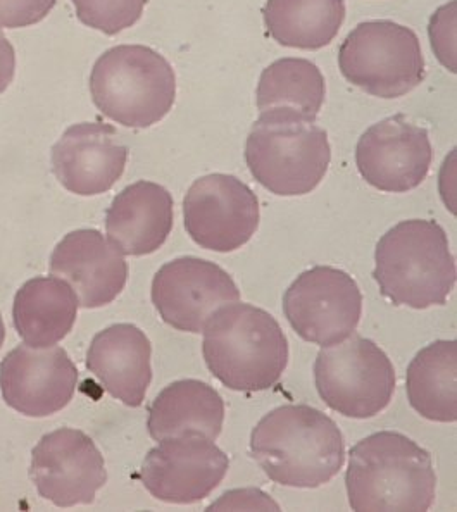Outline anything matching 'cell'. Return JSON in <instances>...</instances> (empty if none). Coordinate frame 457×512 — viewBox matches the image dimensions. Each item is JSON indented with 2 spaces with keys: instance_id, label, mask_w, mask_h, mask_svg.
<instances>
[{
  "instance_id": "e0dca14e",
  "label": "cell",
  "mask_w": 457,
  "mask_h": 512,
  "mask_svg": "<svg viewBox=\"0 0 457 512\" xmlns=\"http://www.w3.org/2000/svg\"><path fill=\"white\" fill-rule=\"evenodd\" d=\"M51 273L73 288L83 309H97L118 297L126 280L128 264L116 245L99 230H76L56 245Z\"/></svg>"
},
{
  "instance_id": "4316f807",
  "label": "cell",
  "mask_w": 457,
  "mask_h": 512,
  "mask_svg": "<svg viewBox=\"0 0 457 512\" xmlns=\"http://www.w3.org/2000/svg\"><path fill=\"white\" fill-rule=\"evenodd\" d=\"M57 0H0V28L37 25L51 13Z\"/></svg>"
},
{
  "instance_id": "603a6c76",
  "label": "cell",
  "mask_w": 457,
  "mask_h": 512,
  "mask_svg": "<svg viewBox=\"0 0 457 512\" xmlns=\"http://www.w3.org/2000/svg\"><path fill=\"white\" fill-rule=\"evenodd\" d=\"M263 19L271 38L292 49L332 44L345 21V0H268Z\"/></svg>"
},
{
  "instance_id": "9a60e30c",
  "label": "cell",
  "mask_w": 457,
  "mask_h": 512,
  "mask_svg": "<svg viewBox=\"0 0 457 512\" xmlns=\"http://www.w3.org/2000/svg\"><path fill=\"white\" fill-rule=\"evenodd\" d=\"M78 369L63 347L21 344L0 363V390L9 407L30 418L52 416L75 395Z\"/></svg>"
},
{
  "instance_id": "2e32d148",
  "label": "cell",
  "mask_w": 457,
  "mask_h": 512,
  "mask_svg": "<svg viewBox=\"0 0 457 512\" xmlns=\"http://www.w3.org/2000/svg\"><path fill=\"white\" fill-rule=\"evenodd\" d=\"M126 147L114 126L101 121L69 126L52 147V171L71 194H106L123 176Z\"/></svg>"
},
{
  "instance_id": "3957f363",
  "label": "cell",
  "mask_w": 457,
  "mask_h": 512,
  "mask_svg": "<svg viewBox=\"0 0 457 512\" xmlns=\"http://www.w3.org/2000/svg\"><path fill=\"white\" fill-rule=\"evenodd\" d=\"M202 333L206 366L230 390L263 392L275 387L287 368V337L261 307L238 300L218 307Z\"/></svg>"
},
{
  "instance_id": "83f0119b",
  "label": "cell",
  "mask_w": 457,
  "mask_h": 512,
  "mask_svg": "<svg viewBox=\"0 0 457 512\" xmlns=\"http://www.w3.org/2000/svg\"><path fill=\"white\" fill-rule=\"evenodd\" d=\"M207 511H280V506L263 490L244 488L221 495Z\"/></svg>"
},
{
  "instance_id": "30bf717a",
  "label": "cell",
  "mask_w": 457,
  "mask_h": 512,
  "mask_svg": "<svg viewBox=\"0 0 457 512\" xmlns=\"http://www.w3.org/2000/svg\"><path fill=\"white\" fill-rule=\"evenodd\" d=\"M230 459L201 433H185L159 440L140 468L147 492L168 504H195L207 499L225 480Z\"/></svg>"
},
{
  "instance_id": "6da1fadb",
  "label": "cell",
  "mask_w": 457,
  "mask_h": 512,
  "mask_svg": "<svg viewBox=\"0 0 457 512\" xmlns=\"http://www.w3.org/2000/svg\"><path fill=\"white\" fill-rule=\"evenodd\" d=\"M251 456L278 485L318 488L344 466V435L320 409L287 404L266 414L252 430Z\"/></svg>"
},
{
  "instance_id": "f1b7e54d",
  "label": "cell",
  "mask_w": 457,
  "mask_h": 512,
  "mask_svg": "<svg viewBox=\"0 0 457 512\" xmlns=\"http://www.w3.org/2000/svg\"><path fill=\"white\" fill-rule=\"evenodd\" d=\"M14 71H16V54L11 42L6 35L0 32V94L6 92L13 83Z\"/></svg>"
},
{
  "instance_id": "4fadbf2b",
  "label": "cell",
  "mask_w": 457,
  "mask_h": 512,
  "mask_svg": "<svg viewBox=\"0 0 457 512\" xmlns=\"http://www.w3.org/2000/svg\"><path fill=\"white\" fill-rule=\"evenodd\" d=\"M432 142L426 128L406 114L378 121L356 147L359 175L380 192L406 194L425 182L432 166Z\"/></svg>"
},
{
  "instance_id": "cb8c5ba5",
  "label": "cell",
  "mask_w": 457,
  "mask_h": 512,
  "mask_svg": "<svg viewBox=\"0 0 457 512\" xmlns=\"http://www.w3.org/2000/svg\"><path fill=\"white\" fill-rule=\"evenodd\" d=\"M325 97V76L316 64L301 57H283L261 73L256 104L259 113L275 107H292L316 119Z\"/></svg>"
},
{
  "instance_id": "d6986e66",
  "label": "cell",
  "mask_w": 457,
  "mask_h": 512,
  "mask_svg": "<svg viewBox=\"0 0 457 512\" xmlns=\"http://www.w3.org/2000/svg\"><path fill=\"white\" fill-rule=\"evenodd\" d=\"M173 197L159 183L123 188L106 213V232L123 256L142 257L163 247L173 230Z\"/></svg>"
},
{
  "instance_id": "8992f818",
  "label": "cell",
  "mask_w": 457,
  "mask_h": 512,
  "mask_svg": "<svg viewBox=\"0 0 457 512\" xmlns=\"http://www.w3.org/2000/svg\"><path fill=\"white\" fill-rule=\"evenodd\" d=\"M90 95L106 118L126 128H149L175 104V69L145 45L106 50L90 73Z\"/></svg>"
},
{
  "instance_id": "d4e9b609",
  "label": "cell",
  "mask_w": 457,
  "mask_h": 512,
  "mask_svg": "<svg viewBox=\"0 0 457 512\" xmlns=\"http://www.w3.org/2000/svg\"><path fill=\"white\" fill-rule=\"evenodd\" d=\"M76 18L104 35H118L142 18L149 0H71Z\"/></svg>"
},
{
  "instance_id": "f546056e",
  "label": "cell",
  "mask_w": 457,
  "mask_h": 512,
  "mask_svg": "<svg viewBox=\"0 0 457 512\" xmlns=\"http://www.w3.org/2000/svg\"><path fill=\"white\" fill-rule=\"evenodd\" d=\"M4 340H6V326H4V319L0 316V347L4 344Z\"/></svg>"
},
{
  "instance_id": "9c48e42d",
  "label": "cell",
  "mask_w": 457,
  "mask_h": 512,
  "mask_svg": "<svg viewBox=\"0 0 457 512\" xmlns=\"http://www.w3.org/2000/svg\"><path fill=\"white\" fill-rule=\"evenodd\" d=\"M283 313L297 335L328 347L356 331L363 313V294L349 273L314 266L295 278L283 295Z\"/></svg>"
},
{
  "instance_id": "7a4b0ae2",
  "label": "cell",
  "mask_w": 457,
  "mask_h": 512,
  "mask_svg": "<svg viewBox=\"0 0 457 512\" xmlns=\"http://www.w3.org/2000/svg\"><path fill=\"white\" fill-rule=\"evenodd\" d=\"M345 488L352 511H428L437 494L432 456L397 431H378L349 452Z\"/></svg>"
},
{
  "instance_id": "ac0fdd59",
  "label": "cell",
  "mask_w": 457,
  "mask_h": 512,
  "mask_svg": "<svg viewBox=\"0 0 457 512\" xmlns=\"http://www.w3.org/2000/svg\"><path fill=\"white\" fill-rule=\"evenodd\" d=\"M151 356V340L144 331L119 323L95 335L88 347L87 369L111 397L140 407L152 381Z\"/></svg>"
},
{
  "instance_id": "44dd1931",
  "label": "cell",
  "mask_w": 457,
  "mask_h": 512,
  "mask_svg": "<svg viewBox=\"0 0 457 512\" xmlns=\"http://www.w3.org/2000/svg\"><path fill=\"white\" fill-rule=\"evenodd\" d=\"M78 307V297L66 281L37 276L26 281L14 297V326L26 345L52 347L73 330Z\"/></svg>"
},
{
  "instance_id": "7402d4cb",
  "label": "cell",
  "mask_w": 457,
  "mask_h": 512,
  "mask_svg": "<svg viewBox=\"0 0 457 512\" xmlns=\"http://www.w3.org/2000/svg\"><path fill=\"white\" fill-rule=\"evenodd\" d=\"M457 342L437 340L421 349L406 373L409 404L437 423L457 421Z\"/></svg>"
},
{
  "instance_id": "52a82bcc",
  "label": "cell",
  "mask_w": 457,
  "mask_h": 512,
  "mask_svg": "<svg viewBox=\"0 0 457 512\" xmlns=\"http://www.w3.org/2000/svg\"><path fill=\"white\" fill-rule=\"evenodd\" d=\"M339 68L347 82L380 99L402 97L425 80L420 38L389 19L357 25L340 45Z\"/></svg>"
},
{
  "instance_id": "8fae6325",
  "label": "cell",
  "mask_w": 457,
  "mask_h": 512,
  "mask_svg": "<svg viewBox=\"0 0 457 512\" xmlns=\"http://www.w3.org/2000/svg\"><path fill=\"white\" fill-rule=\"evenodd\" d=\"M185 230L195 244L214 252L244 247L259 226V200L237 176H202L183 199Z\"/></svg>"
},
{
  "instance_id": "5bb4252c",
  "label": "cell",
  "mask_w": 457,
  "mask_h": 512,
  "mask_svg": "<svg viewBox=\"0 0 457 512\" xmlns=\"http://www.w3.org/2000/svg\"><path fill=\"white\" fill-rule=\"evenodd\" d=\"M152 304L166 325L199 335L218 307L240 300L232 276L199 257H178L152 280Z\"/></svg>"
},
{
  "instance_id": "7c38bea8",
  "label": "cell",
  "mask_w": 457,
  "mask_h": 512,
  "mask_svg": "<svg viewBox=\"0 0 457 512\" xmlns=\"http://www.w3.org/2000/svg\"><path fill=\"white\" fill-rule=\"evenodd\" d=\"M30 476L40 497L54 506H87L106 485V461L87 433L59 428L38 440Z\"/></svg>"
},
{
  "instance_id": "277c9868",
  "label": "cell",
  "mask_w": 457,
  "mask_h": 512,
  "mask_svg": "<svg viewBox=\"0 0 457 512\" xmlns=\"http://www.w3.org/2000/svg\"><path fill=\"white\" fill-rule=\"evenodd\" d=\"M330 161L328 133L292 107L263 111L245 144V163L254 180L280 197L311 194Z\"/></svg>"
},
{
  "instance_id": "5b68a950",
  "label": "cell",
  "mask_w": 457,
  "mask_h": 512,
  "mask_svg": "<svg viewBox=\"0 0 457 512\" xmlns=\"http://www.w3.org/2000/svg\"><path fill=\"white\" fill-rule=\"evenodd\" d=\"M373 278L394 306H444L456 285L444 228L430 219H407L390 228L376 244Z\"/></svg>"
},
{
  "instance_id": "ffe728a7",
  "label": "cell",
  "mask_w": 457,
  "mask_h": 512,
  "mask_svg": "<svg viewBox=\"0 0 457 512\" xmlns=\"http://www.w3.org/2000/svg\"><path fill=\"white\" fill-rule=\"evenodd\" d=\"M225 423L223 397L209 383L180 380L157 395L149 409L147 428L156 442L190 431L216 440Z\"/></svg>"
},
{
  "instance_id": "ba28073f",
  "label": "cell",
  "mask_w": 457,
  "mask_h": 512,
  "mask_svg": "<svg viewBox=\"0 0 457 512\" xmlns=\"http://www.w3.org/2000/svg\"><path fill=\"white\" fill-rule=\"evenodd\" d=\"M314 383L335 413L373 418L394 397V364L373 340L352 333L344 342L321 347L314 363Z\"/></svg>"
},
{
  "instance_id": "484cf974",
  "label": "cell",
  "mask_w": 457,
  "mask_h": 512,
  "mask_svg": "<svg viewBox=\"0 0 457 512\" xmlns=\"http://www.w3.org/2000/svg\"><path fill=\"white\" fill-rule=\"evenodd\" d=\"M457 2L451 0L449 4L439 7L428 25V37L433 52L444 68L456 73V18Z\"/></svg>"
}]
</instances>
